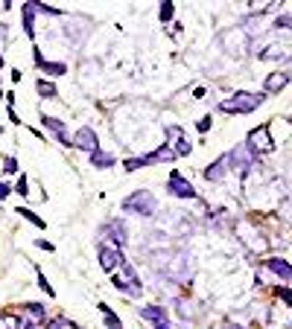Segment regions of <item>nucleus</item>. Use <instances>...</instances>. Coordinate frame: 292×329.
Listing matches in <instances>:
<instances>
[{"mask_svg": "<svg viewBox=\"0 0 292 329\" xmlns=\"http://www.w3.org/2000/svg\"><path fill=\"white\" fill-rule=\"evenodd\" d=\"M266 93H248V90H237L234 96L222 99L219 102V111H225V114H251L254 108L263 105Z\"/></svg>", "mask_w": 292, "mask_h": 329, "instance_id": "obj_1", "label": "nucleus"}, {"mask_svg": "<svg viewBox=\"0 0 292 329\" xmlns=\"http://www.w3.org/2000/svg\"><path fill=\"white\" fill-rule=\"evenodd\" d=\"M123 210L126 213H135V216H143V219H149V216H155L158 210V201L152 192H146V189H137V192H132V196L123 201Z\"/></svg>", "mask_w": 292, "mask_h": 329, "instance_id": "obj_2", "label": "nucleus"}, {"mask_svg": "<svg viewBox=\"0 0 292 329\" xmlns=\"http://www.w3.org/2000/svg\"><path fill=\"white\" fill-rule=\"evenodd\" d=\"M111 285L117 288V292H123V294H129V297H140V280H137V274H135V268L129 265H123L120 271H114L111 274Z\"/></svg>", "mask_w": 292, "mask_h": 329, "instance_id": "obj_3", "label": "nucleus"}, {"mask_svg": "<svg viewBox=\"0 0 292 329\" xmlns=\"http://www.w3.org/2000/svg\"><path fill=\"white\" fill-rule=\"evenodd\" d=\"M164 137H167V149L173 151L175 158H184V154H190V140H187V134H184V128L181 125H167L164 128Z\"/></svg>", "mask_w": 292, "mask_h": 329, "instance_id": "obj_4", "label": "nucleus"}, {"mask_svg": "<svg viewBox=\"0 0 292 329\" xmlns=\"http://www.w3.org/2000/svg\"><path fill=\"white\" fill-rule=\"evenodd\" d=\"M97 259H100V268L102 271H120V268L126 265V257H123V250L120 248H111V245H97Z\"/></svg>", "mask_w": 292, "mask_h": 329, "instance_id": "obj_5", "label": "nucleus"}, {"mask_svg": "<svg viewBox=\"0 0 292 329\" xmlns=\"http://www.w3.org/2000/svg\"><path fill=\"white\" fill-rule=\"evenodd\" d=\"M225 158H228V166H231V169H237V172L254 169V163H257V154L248 149V146H237V149L228 151Z\"/></svg>", "mask_w": 292, "mask_h": 329, "instance_id": "obj_6", "label": "nucleus"}, {"mask_svg": "<svg viewBox=\"0 0 292 329\" xmlns=\"http://www.w3.org/2000/svg\"><path fill=\"white\" fill-rule=\"evenodd\" d=\"M246 146L254 151V154H266V151H272V149H275V140H272V131H269V125H260V128H254V131L248 134Z\"/></svg>", "mask_w": 292, "mask_h": 329, "instance_id": "obj_7", "label": "nucleus"}, {"mask_svg": "<svg viewBox=\"0 0 292 329\" xmlns=\"http://www.w3.org/2000/svg\"><path fill=\"white\" fill-rule=\"evenodd\" d=\"M70 146L73 149H79V151H88V154H94V151L100 149V140H97V134H94L91 125H82L79 131L70 137Z\"/></svg>", "mask_w": 292, "mask_h": 329, "instance_id": "obj_8", "label": "nucleus"}, {"mask_svg": "<svg viewBox=\"0 0 292 329\" xmlns=\"http://www.w3.org/2000/svg\"><path fill=\"white\" fill-rule=\"evenodd\" d=\"M167 192L175 198H196V187L184 178L181 172H170V181H167Z\"/></svg>", "mask_w": 292, "mask_h": 329, "instance_id": "obj_9", "label": "nucleus"}, {"mask_svg": "<svg viewBox=\"0 0 292 329\" xmlns=\"http://www.w3.org/2000/svg\"><path fill=\"white\" fill-rule=\"evenodd\" d=\"M102 233H105V239L111 242V248H123L129 242V233H126V224L120 222V219H111L105 227H102Z\"/></svg>", "mask_w": 292, "mask_h": 329, "instance_id": "obj_10", "label": "nucleus"}, {"mask_svg": "<svg viewBox=\"0 0 292 329\" xmlns=\"http://www.w3.org/2000/svg\"><path fill=\"white\" fill-rule=\"evenodd\" d=\"M140 318L149 320L155 329H170V326H173L170 318H167V312L161 309V306H146V309H140Z\"/></svg>", "mask_w": 292, "mask_h": 329, "instance_id": "obj_11", "label": "nucleus"}, {"mask_svg": "<svg viewBox=\"0 0 292 329\" xmlns=\"http://www.w3.org/2000/svg\"><path fill=\"white\" fill-rule=\"evenodd\" d=\"M263 268H266V271H272L275 277L286 280V283H292V265L286 262V259H281V257H269V259H263Z\"/></svg>", "mask_w": 292, "mask_h": 329, "instance_id": "obj_12", "label": "nucleus"}, {"mask_svg": "<svg viewBox=\"0 0 292 329\" xmlns=\"http://www.w3.org/2000/svg\"><path fill=\"white\" fill-rule=\"evenodd\" d=\"M257 59H263V62H278V59H292V44H269L263 53H257Z\"/></svg>", "mask_w": 292, "mask_h": 329, "instance_id": "obj_13", "label": "nucleus"}, {"mask_svg": "<svg viewBox=\"0 0 292 329\" xmlns=\"http://www.w3.org/2000/svg\"><path fill=\"white\" fill-rule=\"evenodd\" d=\"M219 41L228 47V50L234 47V53H231V55H243V53H246V47H248V38L243 35L240 29H234V32H225V35L219 38Z\"/></svg>", "mask_w": 292, "mask_h": 329, "instance_id": "obj_14", "label": "nucleus"}, {"mask_svg": "<svg viewBox=\"0 0 292 329\" xmlns=\"http://www.w3.org/2000/svg\"><path fill=\"white\" fill-rule=\"evenodd\" d=\"M225 166H228V158H225V154H222V158H216L213 160V163H210L208 169L202 172V175H205V181H210V184H219V181L225 178Z\"/></svg>", "mask_w": 292, "mask_h": 329, "instance_id": "obj_15", "label": "nucleus"}, {"mask_svg": "<svg viewBox=\"0 0 292 329\" xmlns=\"http://www.w3.org/2000/svg\"><path fill=\"white\" fill-rule=\"evenodd\" d=\"M24 326H38V323H44V318H47V312H44V306H41V303H27V306H24Z\"/></svg>", "mask_w": 292, "mask_h": 329, "instance_id": "obj_16", "label": "nucleus"}, {"mask_svg": "<svg viewBox=\"0 0 292 329\" xmlns=\"http://www.w3.org/2000/svg\"><path fill=\"white\" fill-rule=\"evenodd\" d=\"M41 123L47 125V128H50V131L56 134V137H59V140H62V146H70V137H67V128H64V123L62 120H56V117H41Z\"/></svg>", "mask_w": 292, "mask_h": 329, "instance_id": "obj_17", "label": "nucleus"}, {"mask_svg": "<svg viewBox=\"0 0 292 329\" xmlns=\"http://www.w3.org/2000/svg\"><path fill=\"white\" fill-rule=\"evenodd\" d=\"M21 21H24V35H27V38H35V3H24Z\"/></svg>", "mask_w": 292, "mask_h": 329, "instance_id": "obj_18", "label": "nucleus"}, {"mask_svg": "<svg viewBox=\"0 0 292 329\" xmlns=\"http://www.w3.org/2000/svg\"><path fill=\"white\" fill-rule=\"evenodd\" d=\"M286 85H289V73L278 70V73H272V76L266 79V93H278V90H283Z\"/></svg>", "mask_w": 292, "mask_h": 329, "instance_id": "obj_19", "label": "nucleus"}, {"mask_svg": "<svg viewBox=\"0 0 292 329\" xmlns=\"http://www.w3.org/2000/svg\"><path fill=\"white\" fill-rule=\"evenodd\" d=\"M91 163H94V169H111V166L117 163V158H114V154H108V151L97 149L91 154Z\"/></svg>", "mask_w": 292, "mask_h": 329, "instance_id": "obj_20", "label": "nucleus"}, {"mask_svg": "<svg viewBox=\"0 0 292 329\" xmlns=\"http://www.w3.org/2000/svg\"><path fill=\"white\" fill-rule=\"evenodd\" d=\"M97 309H100L102 315H105V326H108V329H123V320H120L117 315H114V312L108 309V303H100Z\"/></svg>", "mask_w": 292, "mask_h": 329, "instance_id": "obj_21", "label": "nucleus"}, {"mask_svg": "<svg viewBox=\"0 0 292 329\" xmlns=\"http://www.w3.org/2000/svg\"><path fill=\"white\" fill-rule=\"evenodd\" d=\"M38 70L47 73V76H64V73H67V64H62V62H44V64H38Z\"/></svg>", "mask_w": 292, "mask_h": 329, "instance_id": "obj_22", "label": "nucleus"}, {"mask_svg": "<svg viewBox=\"0 0 292 329\" xmlns=\"http://www.w3.org/2000/svg\"><path fill=\"white\" fill-rule=\"evenodd\" d=\"M35 90L44 99H56V96H59V93H56V85H53V82H47V79H38L35 82Z\"/></svg>", "mask_w": 292, "mask_h": 329, "instance_id": "obj_23", "label": "nucleus"}, {"mask_svg": "<svg viewBox=\"0 0 292 329\" xmlns=\"http://www.w3.org/2000/svg\"><path fill=\"white\" fill-rule=\"evenodd\" d=\"M24 323H21L18 315H12V312H3L0 315V329H21Z\"/></svg>", "mask_w": 292, "mask_h": 329, "instance_id": "obj_24", "label": "nucleus"}, {"mask_svg": "<svg viewBox=\"0 0 292 329\" xmlns=\"http://www.w3.org/2000/svg\"><path fill=\"white\" fill-rule=\"evenodd\" d=\"M18 216H24V219H27L29 224H35L38 230H44V227H47V222L41 219V216H35L32 210H24V207H21V210H18Z\"/></svg>", "mask_w": 292, "mask_h": 329, "instance_id": "obj_25", "label": "nucleus"}, {"mask_svg": "<svg viewBox=\"0 0 292 329\" xmlns=\"http://www.w3.org/2000/svg\"><path fill=\"white\" fill-rule=\"evenodd\" d=\"M173 15H175V3H170V0H164V3H161V9H158V18L164 21H173Z\"/></svg>", "mask_w": 292, "mask_h": 329, "instance_id": "obj_26", "label": "nucleus"}, {"mask_svg": "<svg viewBox=\"0 0 292 329\" xmlns=\"http://www.w3.org/2000/svg\"><path fill=\"white\" fill-rule=\"evenodd\" d=\"M3 172H6V175H15V172H18V160L12 158V154L3 160Z\"/></svg>", "mask_w": 292, "mask_h": 329, "instance_id": "obj_27", "label": "nucleus"}, {"mask_svg": "<svg viewBox=\"0 0 292 329\" xmlns=\"http://www.w3.org/2000/svg\"><path fill=\"white\" fill-rule=\"evenodd\" d=\"M38 288H41V292H47V297H53V285H50V283H47V277L44 274H41V271H38Z\"/></svg>", "mask_w": 292, "mask_h": 329, "instance_id": "obj_28", "label": "nucleus"}, {"mask_svg": "<svg viewBox=\"0 0 292 329\" xmlns=\"http://www.w3.org/2000/svg\"><path fill=\"white\" fill-rule=\"evenodd\" d=\"M278 297H281V300L286 303V306H292V292L286 288V285H278Z\"/></svg>", "mask_w": 292, "mask_h": 329, "instance_id": "obj_29", "label": "nucleus"}, {"mask_svg": "<svg viewBox=\"0 0 292 329\" xmlns=\"http://www.w3.org/2000/svg\"><path fill=\"white\" fill-rule=\"evenodd\" d=\"M15 192H18V196H27V192H29V184H27V178H21L18 184H15Z\"/></svg>", "mask_w": 292, "mask_h": 329, "instance_id": "obj_30", "label": "nucleus"}, {"mask_svg": "<svg viewBox=\"0 0 292 329\" xmlns=\"http://www.w3.org/2000/svg\"><path fill=\"white\" fill-rule=\"evenodd\" d=\"M275 27L283 29V27H292V15H281V18L275 21Z\"/></svg>", "mask_w": 292, "mask_h": 329, "instance_id": "obj_31", "label": "nucleus"}, {"mask_svg": "<svg viewBox=\"0 0 292 329\" xmlns=\"http://www.w3.org/2000/svg\"><path fill=\"white\" fill-rule=\"evenodd\" d=\"M210 125H213V120H210V114H208V117H202V120H199V125H196V128H199V131H208Z\"/></svg>", "mask_w": 292, "mask_h": 329, "instance_id": "obj_32", "label": "nucleus"}, {"mask_svg": "<svg viewBox=\"0 0 292 329\" xmlns=\"http://www.w3.org/2000/svg\"><path fill=\"white\" fill-rule=\"evenodd\" d=\"M12 189H9V184H3V181H0V201H3V198L9 196Z\"/></svg>", "mask_w": 292, "mask_h": 329, "instance_id": "obj_33", "label": "nucleus"}, {"mask_svg": "<svg viewBox=\"0 0 292 329\" xmlns=\"http://www.w3.org/2000/svg\"><path fill=\"white\" fill-rule=\"evenodd\" d=\"M35 245H38V248H41V250H53V245H50V242H47V239H38Z\"/></svg>", "mask_w": 292, "mask_h": 329, "instance_id": "obj_34", "label": "nucleus"}, {"mask_svg": "<svg viewBox=\"0 0 292 329\" xmlns=\"http://www.w3.org/2000/svg\"><path fill=\"white\" fill-rule=\"evenodd\" d=\"M170 329H187V326H170Z\"/></svg>", "mask_w": 292, "mask_h": 329, "instance_id": "obj_35", "label": "nucleus"}, {"mask_svg": "<svg viewBox=\"0 0 292 329\" xmlns=\"http://www.w3.org/2000/svg\"><path fill=\"white\" fill-rule=\"evenodd\" d=\"M0 67H3V55H0Z\"/></svg>", "mask_w": 292, "mask_h": 329, "instance_id": "obj_36", "label": "nucleus"}]
</instances>
